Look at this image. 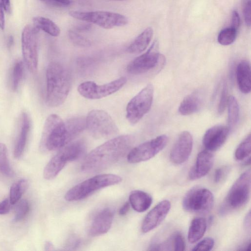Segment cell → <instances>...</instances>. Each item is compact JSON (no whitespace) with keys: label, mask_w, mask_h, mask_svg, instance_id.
Returning <instances> with one entry per match:
<instances>
[{"label":"cell","mask_w":251,"mask_h":251,"mask_svg":"<svg viewBox=\"0 0 251 251\" xmlns=\"http://www.w3.org/2000/svg\"><path fill=\"white\" fill-rule=\"evenodd\" d=\"M132 139L129 135H121L106 141L90 151L81 166L84 172H94L109 167L128 151Z\"/></svg>","instance_id":"cell-1"},{"label":"cell","mask_w":251,"mask_h":251,"mask_svg":"<svg viewBox=\"0 0 251 251\" xmlns=\"http://www.w3.org/2000/svg\"><path fill=\"white\" fill-rule=\"evenodd\" d=\"M47 102L57 107L66 100L71 88V77L67 70L60 63L51 62L46 71Z\"/></svg>","instance_id":"cell-2"},{"label":"cell","mask_w":251,"mask_h":251,"mask_svg":"<svg viewBox=\"0 0 251 251\" xmlns=\"http://www.w3.org/2000/svg\"><path fill=\"white\" fill-rule=\"evenodd\" d=\"M70 143L65 122L56 114L49 116L43 126L40 143L41 148L50 151H55Z\"/></svg>","instance_id":"cell-3"},{"label":"cell","mask_w":251,"mask_h":251,"mask_svg":"<svg viewBox=\"0 0 251 251\" xmlns=\"http://www.w3.org/2000/svg\"><path fill=\"white\" fill-rule=\"evenodd\" d=\"M86 150V146L83 140L70 143L61 148L45 166L43 172L44 178L48 180L54 178L68 162L82 157Z\"/></svg>","instance_id":"cell-4"},{"label":"cell","mask_w":251,"mask_h":251,"mask_svg":"<svg viewBox=\"0 0 251 251\" xmlns=\"http://www.w3.org/2000/svg\"><path fill=\"white\" fill-rule=\"evenodd\" d=\"M122 180L121 176L115 174L98 175L71 188L67 192L64 198L69 201L81 200L100 189L118 184Z\"/></svg>","instance_id":"cell-5"},{"label":"cell","mask_w":251,"mask_h":251,"mask_svg":"<svg viewBox=\"0 0 251 251\" xmlns=\"http://www.w3.org/2000/svg\"><path fill=\"white\" fill-rule=\"evenodd\" d=\"M86 127L95 138H108L118 133L115 123L108 113L102 110H91L86 118Z\"/></svg>","instance_id":"cell-6"},{"label":"cell","mask_w":251,"mask_h":251,"mask_svg":"<svg viewBox=\"0 0 251 251\" xmlns=\"http://www.w3.org/2000/svg\"><path fill=\"white\" fill-rule=\"evenodd\" d=\"M251 170L243 173L234 182L226 198L223 212L243 207L249 201L251 194Z\"/></svg>","instance_id":"cell-7"},{"label":"cell","mask_w":251,"mask_h":251,"mask_svg":"<svg viewBox=\"0 0 251 251\" xmlns=\"http://www.w3.org/2000/svg\"><path fill=\"white\" fill-rule=\"evenodd\" d=\"M69 15L75 19L94 24L105 29L123 26L128 23V19L124 15L109 11H71Z\"/></svg>","instance_id":"cell-8"},{"label":"cell","mask_w":251,"mask_h":251,"mask_svg":"<svg viewBox=\"0 0 251 251\" xmlns=\"http://www.w3.org/2000/svg\"><path fill=\"white\" fill-rule=\"evenodd\" d=\"M214 202V196L209 189L196 186L185 194L182 201V206L187 212L203 214L211 210Z\"/></svg>","instance_id":"cell-9"},{"label":"cell","mask_w":251,"mask_h":251,"mask_svg":"<svg viewBox=\"0 0 251 251\" xmlns=\"http://www.w3.org/2000/svg\"><path fill=\"white\" fill-rule=\"evenodd\" d=\"M153 86L148 84L127 103L126 117L132 125L137 123L147 113L152 105Z\"/></svg>","instance_id":"cell-10"},{"label":"cell","mask_w":251,"mask_h":251,"mask_svg":"<svg viewBox=\"0 0 251 251\" xmlns=\"http://www.w3.org/2000/svg\"><path fill=\"white\" fill-rule=\"evenodd\" d=\"M165 61L164 56L159 53L158 43L155 41L146 52L131 61L126 70L129 74L141 75L153 69H160Z\"/></svg>","instance_id":"cell-11"},{"label":"cell","mask_w":251,"mask_h":251,"mask_svg":"<svg viewBox=\"0 0 251 251\" xmlns=\"http://www.w3.org/2000/svg\"><path fill=\"white\" fill-rule=\"evenodd\" d=\"M34 25H26L22 33V49L23 58L30 72L35 73L38 68V33Z\"/></svg>","instance_id":"cell-12"},{"label":"cell","mask_w":251,"mask_h":251,"mask_svg":"<svg viewBox=\"0 0 251 251\" xmlns=\"http://www.w3.org/2000/svg\"><path fill=\"white\" fill-rule=\"evenodd\" d=\"M126 81L127 79L125 77H121L102 85H98L93 81H85L79 84L77 91L82 96L86 99L98 100L116 92Z\"/></svg>","instance_id":"cell-13"},{"label":"cell","mask_w":251,"mask_h":251,"mask_svg":"<svg viewBox=\"0 0 251 251\" xmlns=\"http://www.w3.org/2000/svg\"><path fill=\"white\" fill-rule=\"evenodd\" d=\"M168 141V138L166 135H161L141 144L128 152L127 161L137 163L152 158L164 148Z\"/></svg>","instance_id":"cell-14"},{"label":"cell","mask_w":251,"mask_h":251,"mask_svg":"<svg viewBox=\"0 0 251 251\" xmlns=\"http://www.w3.org/2000/svg\"><path fill=\"white\" fill-rule=\"evenodd\" d=\"M193 148V138L187 131L181 132L174 144L170 154L171 161L175 164H181L189 157Z\"/></svg>","instance_id":"cell-15"},{"label":"cell","mask_w":251,"mask_h":251,"mask_svg":"<svg viewBox=\"0 0 251 251\" xmlns=\"http://www.w3.org/2000/svg\"><path fill=\"white\" fill-rule=\"evenodd\" d=\"M171 203L165 200L157 204L145 217L141 226L143 233H147L157 227L164 221L168 214Z\"/></svg>","instance_id":"cell-16"},{"label":"cell","mask_w":251,"mask_h":251,"mask_svg":"<svg viewBox=\"0 0 251 251\" xmlns=\"http://www.w3.org/2000/svg\"><path fill=\"white\" fill-rule=\"evenodd\" d=\"M114 216V210L106 207L98 211L94 217L88 228L90 236H97L104 234L110 229Z\"/></svg>","instance_id":"cell-17"},{"label":"cell","mask_w":251,"mask_h":251,"mask_svg":"<svg viewBox=\"0 0 251 251\" xmlns=\"http://www.w3.org/2000/svg\"><path fill=\"white\" fill-rule=\"evenodd\" d=\"M229 131L227 126L223 125H217L210 128L203 135V146L209 151L218 150L226 142Z\"/></svg>","instance_id":"cell-18"},{"label":"cell","mask_w":251,"mask_h":251,"mask_svg":"<svg viewBox=\"0 0 251 251\" xmlns=\"http://www.w3.org/2000/svg\"><path fill=\"white\" fill-rule=\"evenodd\" d=\"M214 163V156L208 150L202 151L198 154L194 165L189 172L190 180H196L206 176Z\"/></svg>","instance_id":"cell-19"},{"label":"cell","mask_w":251,"mask_h":251,"mask_svg":"<svg viewBox=\"0 0 251 251\" xmlns=\"http://www.w3.org/2000/svg\"><path fill=\"white\" fill-rule=\"evenodd\" d=\"M204 94L198 89L186 96L180 103L179 112L182 115H189L198 111L203 105Z\"/></svg>","instance_id":"cell-20"},{"label":"cell","mask_w":251,"mask_h":251,"mask_svg":"<svg viewBox=\"0 0 251 251\" xmlns=\"http://www.w3.org/2000/svg\"><path fill=\"white\" fill-rule=\"evenodd\" d=\"M236 79L240 90L244 94H248L251 89V66L247 60L241 61L236 68Z\"/></svg>","instance_id":"cell-21"},{"label":"cell","mask_w":251,"mask_h":251,"mask_svg":"<svg viewBox=\"0 0 251 251\" xmlns=\"http://www.w3.org/2000/svg\"><path fill=\"white\" fill-rule=\"evenodd\" d=\"M30 128L29 118L26 113H23L20 131L14 150V155L15 158L20 157L24 151Z\"/></svg>","instance_id":"cell-22"},{"label":"cell","mask_w":251,"mask_h":251,"mask_svg":"<svg viewBox=\"0 0 251 251\" xmlns=\"http://www.w3.org/2000/svg\"><path fill=\"white\" fill-rule=\"evenodd\" d=\"M129 204L137 212H143L151 206L152 199L148 193L141 190L131 192L129 196Z\"/></svg>","instance_id":"cell-23"},{"label":"cell","mask_w":251,"mask_h":251,"mask_svg":"<svg viewBox=\"0 0 251 251\" xmlns=\"http://www.w3.org/2000/svg\"><path fill=\"white\" fill-rule=\"evenodd\" d=\"M153 36V29L149 27L141 33L129 46L128 52L139 53L144 51L149 46Z\"/></svg>","instance_id":"cell-24"},{"label":"cell","mask_w":251,"mask_h":251,"mask_svg":"<svg viewBox=\"0 0 251 251\" xmlns=\"http://www.w3.org/2000/svg\"><path fill=\"white\" fill-rule=\"evenodd\" d=\"M207 228L206 220L202 217L194 218L190 224L188 239L190 243H194L200 240L204 234Z\"/></svg>","instance_id":"cell-25"},{"label":"cell","mask_w":251,"mask_h":251,"mask_svg":"<svg viewBox=\"0 0 251 251\" xmlns=\"http://www.w3.org/2000/svg\"><path fill=\"white\" fill-rule=\"evenodd\" d=\"M33 25L39 30H42L49 35L57 37L60 33V29L51 20L42 16L35 17L33 19Z\"/></svg>","instance_id":"cell-26"},{"label":"cell","mask_w":251,"mask_h":251,"mask_svg":"<svg viewBox=\"0 0 251 251\" xmlns=\"http://www.w3.org/2000/svg\"><path fill=\"white\" fill-rule=\"evenodd\" d=\"M71 142L86 127V119L83 117H73L65 122Z\"/></svg>","instance_id":"cell-27"},{"label":"cell","mask_w":251,"mask_h":251,"mask_svg":"<svg viewBox=\"0 0 251 251\" xmlns=\"http://www.w3.org/2000/svg\"><path fill=\"white\" fill-rule=\"evenodd\" d=\"M228 128L229 130L234 127L239 118V108L238 102L234 96L228 98Z\"/></svg>","instance_id":"cell-28"},{"label":"cell","mask_w":251,"mask_h":251,"mask_svg":"<svg viewBox=\"0 0 251 251\" xmlns=\"http://www.w3.org/2000/svg\"><path fill=\"white\" fill-rule=\"evenodd\" d=\"M28 182L22 179L13 183L11 186L9 200L11 204L16 203L27 188Z\"/></svg>","instance_id":"cell-29"},{"label":"cell","mask_w":251,"mask_h":251,"mask_svg":"<svg viewBox=\"0 0 251 251\" xmlns=\"http://www.w3.org/2000/svg\"><path fill=\"white\" fill-rule=\"evenodd\" d=\"M251 151V137L249 134L239 145L234 153L237 160L243 161L250 158Z\"/></svg>","instance_id":"cell-30"},{"label":"cell","mask_w":251,"mask_h":251,"mask_svg":"<svg viewBox=\"0 0 251 251\" xmlns=\"http://www.w3.org/2000/svg\"><path fill=\"white\" fill-rule=\"evenodd\" d=\"M0 173L8 177L14 175L8 160L6 147L2 143H0Z\"/></svg>","instance_id":"cell-31"},{"label":"cell","mask_w":251,"mask_h":251,"mask_svg":"<svg viewBox=\"0 0 251 251\" xmlns=\"http://www.w3.org/2000/svg\"><path fill=\"white\" fill-rule=\"evenodd\" d=\"M24 75L23 62L18 60L14 64L11 75V85L13 91H16L19 86Z\"/></svg>","instance_id":"cell-32"},{"label":"cell","mask_w":251,"mask_h":251,"mask_svg":"<svg viewBox=\"0 0 251 251\" xmlns=\"http://www.w3.org/2000/svg\"><path fill=\"white\" fill-rule=\"evenodd\" d=\"M237 30L231 26L223 29L218 35V42L224 46L232 44L236 39Z\"/></svg>","instance_id":"cell-33"},{"label":"cell","mask_w":251,"mask_h":251,"mask_svg":"<svg viewBox=\"0 0 251 251\" xmlns=\"http://www.w3.org/2000/svg\"><path fill=\"white\" fill-rule=\"evenodd\" d=\"M29 210V204L26 200H21L15 208L14 221L19 222L23 220L27 215Z\"/></svg>","instance_id":"cell-34"},{"label":"cell","mask_w":251,"mask_h":251,"mask_svg":"<svg viewBox=\"0 0 251 251\" xmlns=\"http://www.w3.org/2000/svg\"><path fill=\"white\" fill-rule=\"evenodd\" d=\"M69 36L72 42L77 46L88 47L91 45V42L88 39L75 31H69Z\"/></svg>","instance_id":"cell-35"},{"label":"cell","mask_w":251,"mask_h":251,"mask_svg":"<svg viewBox=\"0 0 251 251\" xmlns=\"http://www.w3.org/2000/svg\"><path fill=\"white\" fill-rule=\"evenodd\" d=\"M214 245L212 238L206 237L199 242L192 249L193 251H210Z\"/></svg>","instance_id":"cell-36"},{"label":"cell","mask_w":251,"mask_h":251,"mask_svg":"<svg viewBox=\"0 0 251 251\" xmlns=\"http://www.w3.org/2000/svg\"><path fill=\"white\" fill-rule=\"evenodd\" d=\"M228 91L226 83L223 85L222 90L220 101L218 107V112L219 114H222L225 110L228 102Z\"/></svg>","instance_id":"cell-37"},{"label":"cell","mask_w":251,"mask_h":251,"mask_svg":"<svg viewBox=\"0 0 251 251\" xmlns=\"http://www.w3.org/2000/svg\"><path fill=\"white\" fill-rule=\"evenodd\" d=\"M81 243L79 238L75 235H71L66 240L64 248L67 250H76L80 246Z\"/></svg>","instance_id":"cell-38"},{"label":"cell","mask_w":251,"mask_h":251,"mask_svg":"<svg viewBox=\"0 0 251 251\" xmlns=\"http://www.w3.org/2000/svg\"><path fill=\"white\" fill-rule=\"evenodd\" d=\"M173 243L175 251H182L185 250V241L181 234L177 233L174 235Z\"/></svg>","instance_id":"cell-39"},{"label":"cell","mask_w":251,"mask_h":251,"mask_svg":"<svg viewBox=\"0 0 251 251\" xmlns=\"http://www.w3.org/2000/svg\"><path fill=\"white\" fill-rule=\"evenodd\" d=\"M251 0H243V12L246 25L250 27L251 25Z\"/></svg>","instance_id":"cell-40"},{"label":"cell","mask_w":251,"mask_h":251,"mask_svg":"<svg viewBox=\"0 0 251 251\" xmlns=\"http://www.w3.org/2000/svg\"><path fill=\"white\" fill-rule=\"evenodd\" d=\"M44 3L51 6L65 7L69 6L71 3V0H41Z\"/></svg>","instance_id":"cell-41"},{"label":"cell","mask_w":251,"mask_h":251,"mask_svg":"<svg viewBox=\"0 0 251 251\" xmlns=\"http://www.w3.org/2000/svg\"><path fill=\"white\" fill-rule=\"evenodd\" d=\"M227 173V168L220 167L217 168L214 174V181L215 183H219L222 180Z\"/></svg>","instance_id":"cell-42"},{"label":"cell","mask_w":251,"mask_h":251,"mask_svg":"<svg viewBox=\"0 0 251 251\" xmlns=\"http://www.w3.org/2000/svg\"><path fill=\"white\" fill-rule=\"evenodd\" d=\"M9 199L6 198L0 202V215H4L9 212L10 209Z\"/></svg>","instance_id":"cell-43"},{"label":"cell","mask_w":251,"mask_h":251,"mask_svg":"<svg viewBox=\"0 0 251 251\" xmlns=\"http://www.w3.org/2000/svg\"><path fill=\"white\" fill-rule=\"evenodd\" d=\"M240 23V17L236 11H233L231 18V27L237 30Z\"/></svg>","instance_id":"cell-44"},{"label":"cell","mask_w":251,"mask_h":251,"mask_svg":"<svg viewBox=\"0 0 251 251\" xmlns=\"http://www.w3.org/2000/svg\"><path fill=\"white\" fill-rule=\"evenodd\" d=\"M3 9L4 7L2 1L1 0H0V28L2 30L4 28L5 26V19Z\"/></svg>","instance_id":"cell-45"},{"label":"cell","mask_w":251,"mask_h":251,"mask_svg":"<svg viewBox=\"0 0 251 251\" xmlns=\"http://www.w3.org/2000/svg\"><path fill=\"white\" fill-rule=\"evenodd\" d=\"M130 208V204L129 202H126L123 205L120 207L119 210V214L121 216L126 215Z\"/></svg>","instance_id":"cell-46"},{"label":"cell","mask_w":251,"mask_h":251,"mask_svg":"<svg viewBox=\"0 0 251 251\" xmlns=\"http://www.w3.org/2000/svg\"><path fill=\"white\" fill-rule=\"evenodd\" d=\"M4 9L7 13H10L11 11L10 0H1Z\"/></svg>","instance_id":"cell-47"},{"label":"cell","mask_w":251,"mask_h":251,"mask_svg":"<svg viewBox=\"0 0 251 251\" xmlns=\"http://www.w3.org/2000/svg\"><path fill=\"white\" fill-rule=\"evenodd\" d=\"M244 226L247 229H250L251 227V212L249 211L244 220Z\"/></svg>","instance_id":"cell-48"},{"label":"cell","mask_w":251,"mask_h":251,"mask_svg":"<svg viewBox=\"0 0 251 251\" xmlns=\"http://www.w3.org/2000/svg\"><path fill=\"white\" fill-rule=\"evenodd\" d=\"M45 249L46 251H51L54 250L53 244L50 241H47L45 244Z\"/></svg>","instance_id":"cell-49"},{"label":"cell","mask_w":251,"mask_h":251,"mask_svg":"<svg viewBox=\"0 0 251 251\" xmlns=\"http://www.w3.org/2000/svg\"><path fill=\"white\" fill-rule=\"evenodd\" d=\"M14 44V38L12 36H10L7 40V47L11 48Z\"/></svg>","instance_id":"cell-50"},{"label":"cell","mask_w":251,"mask_h":251,"mask_svg":"<svg viewBox=\"0 0 251 251\" xmlns=\"http://www.w3.org/2000/svg\"><path fill=\"white\" fill-rule=\"evenodd\" d=\"M115 0V1H123L126 0Z\"/></svg>","instance_id":"cell-51"}]
</instances>
